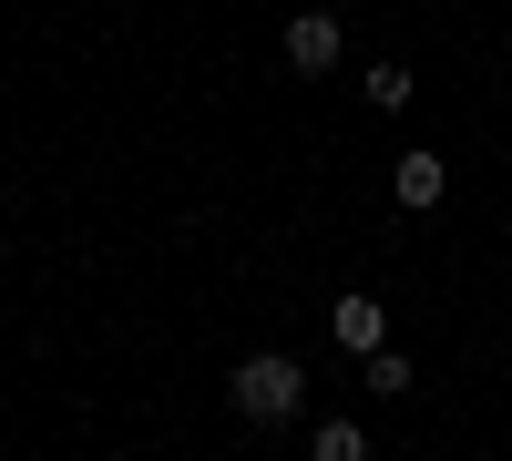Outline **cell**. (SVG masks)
<instances>
[{
    "instance_id": "cell-2",
    "label": "cell",
    "mask_w": 512,
    "mask_h": 461,
    "mask_svg": "<svg viewBox=\"0 0 512 461\" xmlns=\"http://www.w3.org/2000/svg\"><path fill=\"white\" fill-rule=\"evenodd\" d=\"M277 62H287L297 82H328L338 62H349V31H338L328 11H297V21H287V41H277Z\"/></svg>"
},
{
    "instance_id": "cell-3",
    "label": "cell",
    "mask_w": 512,
    "mask_h": 461,
    "mask_svg": "<svg viewBox=\"0 0 512 461\" xmlns=\"http://www.w3.org/2000/svg\"><path fill=\"white\" fill-rule=\"evenodd\" d=\"M390 195H400V205H410V216H431V205H441V195H451V164H441V154H431V144H410V154H400V164H390Z\"/></svg>"
},
{
    "instance_id": "cell-4",
    "label": "cell",
    "mask_w": 512,
    "mask_h": 461,
    "mask_svg": "<svg viewBox=\"0 0 512 461\" xmlns=\"http://www.w3.org/2000/svg\"><path fill=\"white\" fill-rule=\"evenodd\" d=\"M328 339H338V349H349V359H369L379 339H390V318H379V298H359V287H349V298H338V308H328Z\"/></svg>"
},
{
    "instance_id": "cell-1",
    "label": "cell",
    "mask_w": 512,
    "mask_h": 461,
    "mask_svg": "<svg viewBox=\"0 0 512 461\" xmlns=\"http://www.w3.org/2000/svg\"><path fill=\"white\" fill-rule=\"evenodd\" d=\"M226 400H236V421H256V431H287L297 410H308V369H297L287 349H256V359H236Z\"/></svg>"
},
{
    "instance_id": "cell-7",
    "label": "cell",
    "mask_w": 512,
    "mask_h": 461,
    "mask_svg": "<svg viewBox=\"0 0 512 461\" xmlns=\"http://www.w3.org/2000/svg\"><path fill=\"white\" fill-rule=\"evenodd\" d=\"M369 103L400 113V103H410V62H369Z\"/></svg>"
},
{
    "instance_id": "cell-5",
    "label": "cell",
    "mask_w": 512,
    "mask_h": 461,
    "mask_svg": "<svg viewBox=\"0 0 512 461\" xmlns=\"http://www.w3.org/2000/svg\"><path fill=\"white\" fill-rule=\"evenodd\" d=\"M308 451H318V461H369V431H359V421H318Z\"/></svg>"
},
{
    "instance_id": "cell-6",
    "label": "cell",
    "mask_w": 512,
    "mask_h": 461,
    "mask_svg": "<svg viewBox=\"0 0 512 461\" xmlns=\"http://www.w3.org/2000/svg\"><path fill=\"white\" fill-rule=\"evenodd\" d=\"M359 369H369V390H379V400H400V390H410V359H400L390 339H379V349H369Z\"/></svg>"
}]
</instances>
